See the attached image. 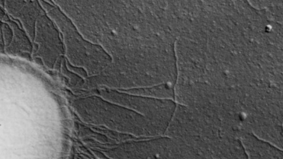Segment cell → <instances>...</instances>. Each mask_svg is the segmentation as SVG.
<instances>
[{
	"label": "cell",
	"instance_id": "3957f363",
	"mask_svg": "<svg viewBox=\"0 0 283 159\" xmlns=\"http://www.w3.org/2000/svg\"><path fill=\"white\" fill-rule=\"evenodd\" d=\"M49 9L51 16L63 34L66 56L72 66L83 69L87 78L95 77L105 70L112 61L108 53L100 45L85 39L61 10L52 6Z\"/></svg>",
	"mask_w": 283,
	"mask_h": 159
},
{
	"label": "cell",
	"instance_id": "5b68a950",
	"mask_svg": "<svg viewBox=\"0 0 283 159\" xmlns=\"http://www.w3.org/2000/svg\"><path fill=\"white\" fill-rule=\"evenodd\" d=\"M238 138L248 159H283L282 149L251 133L240 131Z\"/></svg>",
	"mask_w": 283,
	"mask_h": 159
},
{
	"label": "cell",
	"instance_id": "6da1fadb",
	"mask_svg": "<svg viewBox=\"0 0 283 159\" xmlns=\"http://www.w3.org/2000/svg\"><path fill=\"white\" fill-rule=\"evenodd\" d=\"M112 61L100 74L84 80L81 87L127 90L170 84L175 86V44L123 49L111 57Z\"/></svg>",
	"mask_w": 283,
	"mask_h": 159
},
{
	"label": "cell",
	"instance_id": "8992f818",
	"mask_svg": "<svg viewBox=\"0 0 283 159\" xmlns=\"http://www.w3.org/2000/svg\"><path fill=\"white\" fill-rule=\"evenodd\" d=\"M120 92L157 99L175 101L174 86L170 84H165L148 87L121 90Z\"/></svg>",
	"mask_w": 283,
	"mask_h": 159
},
{
	"label": "cell",
	"instance_id": "277c9868",
	"mask_svg": "<svg viewBox=\"0 0 283 159\" xmlns=\"http://www.w3.org/2000/svg\"><path fill=\"white\" fill-rule=\"evenodd\" d=\"M99 90L103 99L139 113L166 132L176 108L174 100L134 95L108 89Z\"/></svg>",
	"mask_w": 283,
	"mask_h": 159
},
{
	"label": "cell",
	"instance_id": "7a4b0ae2",
	"mask_svg": "<svg viewBox=\"0 0 283 159\" xmlns=\"http://www.w3.org/2000/svg\"><path fill=\"white\" fill-rule=\"evenodd\" d=\"M73 107L81 119L87 123L142 137L157 138L166 133L136 111L99 96L79 98L74 102Z\"/></svg>",
	"mask_w": 283,
	"mask_h": 159
}]
</instances>
